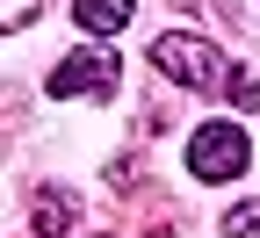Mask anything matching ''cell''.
<instances>
[{
	"instance_id": "3",
	"label": "cell",
	"mask_w": 260,
	"mask_h": 238,
	"mask_svg": "<svg viewBox=\"0 0 260 238\" xmlns=\"http://www.w3.org/2000/svg\"><path fill=\"white\" fill-rule=\"evenodd\" d=\"M51 94H58V101H73V94L102 101V94H116V58H109V51H73V58H58V65H51Z\"/></svg>"
},
{
	"instance_id": "6",
	"label": "cell",
	"mask_w": 260,
	"mask_h": 238,
	"mask_svg": "<svg viewBox=\"0 0 260 238\" xmlns=\"http://www.w3.org/2000/svg\"><path fill=\"white\" fill-rule=\"evenodd\" d=\"M224 238H260V202H239V210L224 217Z\"/></svg>"
},
{
	"instance_id": "2",
	"label": "cell",
	"mask_w": 260,
	"mask_h": 238,
	"mask_svg": "<svg viewBox=\"0 0 260 238\" xmlns=\"http://www.w3.org/2000/svg\"><path fill=\"white\" fill-rule=\"evenodd\" d=\"M246 159H253V145H246L239 123H203V130L188 138V174H195V181H239Z\"/></svg>"
},
{
	"instance_id": "4",
	"label": "cell",
	"mask_w": 260,
	"mask_h": 238,
	"mask_svg": "<svg viewBox=\"0 0 260 238\" xmlns=\"http://www.w3.org/2000/svg\"><path fill=\"white\" fill-rule=\"evenodd\" d=\"M73 22L87 29V37H116V29L130 22V0H73Z\"/></svg>"
},
{
	"instance_id": "7",
	"label": "cell",
	"mask_w": 260,
	"mask_h": 238,
	"mask_svg": "<svg viewBox=\"0 0 260 238\" xmlns=\"http://www.w3.org/2000/svg\"><path fill=\"white\" fill-rule=\"evenodd\" d=\"M224 94H232L239 109H253V101H260V87H253V73H232V80H224Z\"/></svg>"
},
{
	"instance_id": "5",
	"label": "cell",
	"mask_w": 260,
	"mask_h": 238,
	"mask_svg": "<svg viewBox=\"0 0 260 238\" xmlns=\"http://www.w3.org/2000/svg\"><path fill=\"white\" fill-rule=\"evenodd\" d=\"M65 224H73V195H51V188H44V195H37V231L58 238Z\"/></svg>"
},
{
	"instance_id": "1",
	"label": "cell",
	"mask_w": 260,
	"mask_h": 238,
	"mask_svg": "<svg viewBox=\"0 0 260 238\" xmlns=\"http://www.w3.org/2000/svg\"><path fill=\"white\" fill-rule=\"evenodd\" d=\"M152 65H159L167 80L195 87V94H217L224 80H232V73H224V51H217L210 37H188V29H167V37L152 44Z\"/></svg>"
},
{
	"instance_id": "8",
	"label": "cell",
	"mask_w": 260,
	"mask_h": 238,
	"mask_svg": "<svg viewBox=\"0 0 260 238\" xmlns=\"http://www.w3.org/2000/svg\"><path fill=\"white\" fill-rule=\"evenodd\" d=\"M0 15H8V29H22L29 15H37V0H8V8H0Z\"/></svg>"
}]
</instances>
